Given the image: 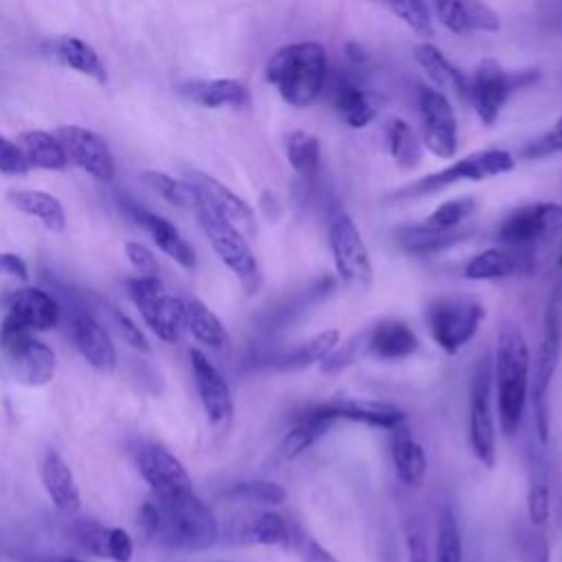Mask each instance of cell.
I'll return each instance as SVG.
<instances>
[{"label":"cell","mask_w":562,"mask_h":562,"mask_svg":"<svg viewBox=\"0 0 562 562\" xmlns=\"http://www.w3.org/2000/svg\"><path fill=\"white\" fill-rule=\"evenodd\" d=\"M531 358L527 340L516 323H503L496 338L492 382L496 389V411L503 435L512 437L522 424L531 386Z\"/></svg>","instance_id":"obj_1"},{"label":"cell","mask_w":562,"mask_h":562,"mask_svg":"<svg viewBox=\"0 0 562 562\" xmlns=\"http://www.w3.org/2000/svg\"><path fill=\"white\" fill-rule=\"evenodd\" d=\"M266 81L288 105L299 110L314 105L327 81L325 46L303 40L277 48L266 64Z\"/></svg>","instance_id":"obj_2"},{"label":"cell","mask_w":562,"mask_h":562,"mask_svg":"<svg viewBox=\"0 0 562 562\" xmlns=\"http://www.w3.org/2000/svg\"><path fill=\"white\" fill-rule=\"evenodd\" d=\"M158 509L156 538L176 551H204L217 540V520L195 492L154 496Z\"/></svg>","instance_id":"obj_3"},{"label":"cell","mask_w":562,"mask_h":562,"mask_svg":"<svg viewBox=\"0 0 562 562\" xmlns=\"http://www.w3.org/2000/svg\"><path fill=\"white\" fill-rule=\"evenodd\" d=\"M562 356V270L555 277L540 327V340L536 351V369H533V413H536V430L542 443L549 439V386L553 382L558 362Z\"/></svg>","instance_id":"obj_4"},{"label":"cell","mask_w":562,"mask_h":562,"mask_svg":"<svg viewBox=\"0 0 562 562\" xmlns=\"http://www.w3.org/2000/svg\"><path fill=\"white\" fill-rule=\"evenodd\" d=\"M538 68H522V70H507L496 59H481L470 77H468V101L472 103L476 116L492 125L501 116L509 97L525 86L538 81Z\"/></svg>","instance_id":"obj_5"},{"label":"cell","mask_w":562,"mask_h":562,"mask_svg":"<svg viewBox=\"0 0 562 562\" xmlns=\"http://www.w3.org/2000/svg\"><path fill=\"white\" fill-rule=\"evenodd\" d=\"M0 351L11 375L29 386H42L53 380L55 373V351L33 338L31 329L11 318L9 314L0 323Z\"/></svg>","instance_id":"obj_6"},{"label":"cell","mask_w":562,"mask_h":562,"mask_svg":"<svg viewBox=\"0 0 562 562\" xmlns=\"http://www.w3.org/2000/svg\"><path fill=\"white\" fill-rule=\"evenodd\" d=\"M485 307L472 296H437L426 305V325L443 353H459L479 331Z\"/></svg>","instance_id":"obj_7"},{"label":"cell","mask_w":562,"mask_h":562,"mask_svg":"<svg viewBox=\"0 0 562 562\" xmlns=\"http://www.w3.org/2000/svg\"><path fill=\"white\" fill-rule=\"evenodd\" d=\"M512 169H514V156L509 151L479 149V151H472V154L450 162L448 167H443L439 171L422 176L419 180L400 189L397 193L408 195V198H419V195H428V193L441 191V189L459 184V182H481V180H487L494 176H503Z\"/></svg>","instance_id":"obj_8"},{"label":"cell","mask_w":562,"mask_h":562,"mask_svg":"<svg viewBox=\"0 0 562 562\" xmlns=\"http://www.w3.org/2000/svg\"><path fill=\"white\" fill-rule=\"evenodd\" d=\"M562 228V204L533 202L514 209L498 226V246L536 255V248Z\"/></svg>","instance_id":"obj_9"},{"label":"cell","mask_w":562,"mask_h":562,"mask_svg":"<svg viewBox=\"0 0 562 562\" xmlns=\"http://www.w3.org/2000/svg\"><path fill=\"white\" fill-rule=\"evenodd\" d=\"M492 360L483 356L476 360L470 380V404H468V439L474 457L494 468L496 463V426L492 413Z\"/></svg>","instance_id":"obj_10"},{"label":"cell","mask_w":562,"mask_h":562,"mask_svg":"<svg viewBox=\"0 0 562 562\" xmlns=\"http://www.w3.org/2000/svg\"><path fill=\"white\" fill-rule=\"evenodd\" d=\"M195 213H198V220H200L204 235L211 241L215 255L241 281V285L248 292H255L259 288L261 274H259L257 257L252 255L246 237L235 226H231L226 220H222L217 213H213L209 206H204L202 202L198 204Z\"/></svg>","instance_id":"obj_11"},{"label":"cell","mask_w":562,"mask_h":562,"mask_svg":"<svg viewBox=\"0 0 562 562\" xmlns=\"http://www.w3.org/2000/svg\"><path fill=\"white\" fill-rule=\"evenodd\" d=\"M127 292L149 329L165 342H176L184 329V301L169 294L158 277L127 279Z\"/></svg>","instance_id":"obj_12"},{"label":"cell","mask_w":562,"mask_h":562,"mask_svg":"<svg viewBox=\"0 0 562 562\" xmlns=\"http://www.w3.org/2000/svg\"><path fill=\"white\" fill-rule=\"evenodd\" d=\"M417 112L424 147L437 158H452L459 149V123L448 97L437 88L419 83Z\"/></svg>","instance_id":"obj_13"},{"label":"cell","mask_w":562,"mask_h":562,"mask_svg":"<svg viewBox=\"0 0 562 562\" xmlns=\"http://www.w3.org/2000/svg\"><path fill=\"white\" fill-rule=\"evenodd\" d=\"M327 239L338 277L349 285H369L373 281L371 257L356 222L345 211L331 217Z\"/></svg>","instance_id":"obj_14"},{"label":"cell","mask_w":562,"mask_h":562,"mask_svg":"<svg viewBox=\"0 0 562 562\" xmlns=\"http://www.w3.org/2000/svg\"><path fill=\"white\" fill-rule=\"evenodd\" d=\"M316 415L329 419L331 424L336 422H353L371 428H384L393 430L400 424H404L406 413L382 400H369V397H334L327 402H318L310 406Z\"/></svg>","instance_id":"obj_15"},{"label":"cell","mask_w":562,"mask_h":562,"mask_svg":"<svg viewBox=\"0 0 562 562\" xmlns=\"http://www.w3.org/2000/svg\"><path fill=\"white\" fill-rule=\"evenodd\" d=\"M68 165H75L97 180H112L114 160L108 143L92 130L79 125H64L55 132Z\"/></svg>","instance_id":"obj_16"},{"label":"cell","mask_w":562,"mask_h":562,"mask_svg":"<svg viewBox=\"0 0 562 562\" xmlns=\"http://www.w3.org/2000/svg\"><path fill=\"white\" fill-rule=\"evenodd\" d=\"M136 465L143 479L149 483L154 496H176L193 492L189 472L184 465L160 443H145L136 452Z\"/></svg>","instance_id":"obj_17"},{"label":"cell","mask_w":562,"mask_h":562,"mask_svg":"<svg viewBox=\"0 0 562 562\" xmlns=\"http://www.w3.org/2000/svg\"><path fill=\"white\" fill-rule=\"evenodd\" d=\"M189 180L195 184L200 202L217 213L222 220H226L231 226H235L244 237L257 233V220L252 209L235 191L202 171H191Z\"/></svg>","instance_id":"obj_18"},{"label":"cell","mask_w":562,"mask_h":562,"mask_svg":"<svg viewBox=\"0 0 562 562\" xmlns=\"http://www.w3.org/2000/svg\"><path fill=\"white\" fill-rule=\"evenodd\" d=\"M189 358H191L195 391L206 413V419L217 428L226 426L233 419V397H231L228 382L202 351L193 349Z\"/></svg>","instance_id":"obj_19"},{"label":"cell","mask_w":562,"mask_h":562,"mask_svg":"<svg viewBox=\"0 0 562 562\" xmlns=\"http://www.w3.org/2000/svg\"><path fill=\"white\" fill-rule=\"evenodd\" d=\"M362 334V351L378 360H402L419 349L417 334L397 318H384Z\"/></svg>","instance_id":"obj_20"},{"label":"cell","mask_w":562,"mask_h":562,"mask_svg":"<svg viewBox=\"0 0 562 562\" xmlns=\"http://www.w3.org/2000/svg\"><path fill=\"white\" fill-rule=\"evenodd\" d=\"M536 255L518 252L505 246H492L487 250L476 252L463 266L465 279L472 281H490V279H507L514 274H525L533 270Z\"/></svg>","instance_id":"obj_21"},{"label":"cell","mask_w":562,"mask_h":562,"mask_svg":"<svg viewBox=\"0 0 562 562\" xmlns=\"http://www.w3.org/2000/svg\"><path fill=\"white\" fill-rule=\"evenodd\" d=\"M430 11L452 33H496L501 29V15L485 2L443 0L432 2Z\"/></svg>","instance_id":"obj_22"},{"label":"cell","mask_w":562,"mask_h":562,"mask_svg":"<svg viewBox=\"0 0 562 562\" xmlns=\"http://www.w3.org/2000/svg\"><path fill=\"white\" fill-rule=\"evenodd\" d=\"M331 103L340 119L353 130L367 127L378 114V105L371 99L369 90L349 72L338 75V79L334 81Z\"/></svg>","instance_id":"obj_23"},{"label":"cell","mask_w":562,"mask_h":562,"mask_svg":"<svg viewBox=\"0 0 562 562\" xmlns=\"http://www.w3.org/2000/svg\"><path fill=\"white\" fill-rule=\"evenodd\" d=\"M7 314L31 331H46L57 325L59 307L48 292H44L42 288L26 285L11 296Z\"/></svg>","instance_id":"obj_24"},{"label":"cell","mask_w":562,"mask_h":562,"mask_svg":"<svg viewBox=\"0 0 562 562\" xmlns=\"http://www.w3.org/2000/svg\"><path fill=\"white\" fill-rule=\"evenodd\" d=\"M389 450H391V461L397 479L406 487H419L428 470V459L422 443L413 437L406 424H400L397 428L391 430Z\"/></svg>","instance_id":"obj_25"},{"label":"cell","mask_w":562,"mask_h":562,"mask_svg":"<svg viewBox=\"0 0 562 562\" xmlns=\"http://www.w3.org/2000/svg\"><path fill=\"white\" fill-rule=\"evenodd\" d=\"M180 92L202 108H244L250 101L246 83L239 79H195L180 86Z\"/></svg>","instance_id":"obj_26"},{"label":"cell","mask_w":562,"mask_h":562,"mask_svg":"<svg viewBox=\"0 0 562 562\" xmlns=\"http://www.w3.org/2000/svg\"><path fill=\"white\" fill-rule=\"evenodd\" d=\"M470 233H472L470 226L446 231V228L428 226L422 220L417 224L400 226L397 233H395V241L402 250H406L411 255H428V252H437V250H443V248H452L454 244L463 241Z\"/></svg>","instance_id":"obj_27"},{"label":"cell","mask_w":562,"mask_h":562,"mask_svg":"<svg viewBox=\"0 0 562 562\" xmlns=\"http://www.w3.org/2000/svg\"><path fill=\"white\" fill-rule=\"evenodd\" d=\"M132 215L149 233L154 244L167 257H171L182 268H189V270L195 268V250L191 248V244L178 233V228L169 220H165L162 215H156L151 211H145V209H134Z\"/></svg>","instance_id":"obj_28"},{"label":"cell","mask_w":562,"mask_h":562,"mask_svg":"<svg viewBox=\"0 0 562 562\" xmlns=\"http://www.w3.org/2000/svg\"><path fill=\"white\" fill-rule=\"evenodd\" d=\"M72 334L81 356L99 371H112L116 364V349L110 334L88 314H77Z\"/></svg>","instance_id":"obj_29"},{"label":"cell","mask_w":562,"mask_h":562,"mask_svg":"<svg viewBox=\"0 0 562 562\" xmlns=\"http://www.w3.org/2000/svg\"><path fill=\"white\" fill-rule=\"evenodd\" d=\"M338 342H340L338 329H325V331H318L316 336H312L305 342H299V345H292L283 351L272 353L266 360V364L274 367V369H281V371H301L310 364H316V362L321 364L336 349Z\"/></svg>","instance_id":"obj_30"},{"label":"cell","mask_w":562,"mask_h":562,"mask_svg":"<svg viewBox=\"0 0 562 562\" xmlns=\"http://www.w3.org/2000/svg\"><path fill=\"white\" fill-rule=\"evenodd\" d=\"M40 476L48 498L57 509L66 514H75L81 507V496H79V487L75 483L72 470L57 452H46V457L42 459Z\"/></svg>","instance_id":"obj_31"},{"label":"cell","mask_w":562,"mask_h":562,"mask_svg":"<svg viewBox=\"0 0 562 562\" xmlns=\"http://www.w3.org/2000/svg\"><path fill=\"white\" fill-rule=\"evenodd\" d=\"M415 59L439 88H446V90L459 94L461 99L468 97V77L435 44H430V42L417 44Z\"/></svg>","instance_id":"obj_32"},{"label":"cell","mask_w":562,"mask_h":562,"mask_svg":"<svg viewBox=\"0 0 562 562\" xmlns=\"http://www.w3.org/2000/svg\"><path fill=\"white\" fill-rule=\"evenodd\" d=\"M288 536V518L279 512L261 509L241 520L237 529V542L261 544V547H283Z\"/></svg>","instance_id":"obj_33"},{"label":"cell","mask_w":562,"mask_h":562,"mask_svg":"<svg viewBox=\"0 0 562 562\" xmlns=\"http://www.w3.org/2000/svg\"><path fill=\"white\" fill-rule=\"evenodd\" d=\"M18 147L31 167L40 169H64L68 165L64 149L55 134H48L44 130H26L18 136Z\"/></svg>","instance_id":"obj_34"},{"label":"cell","mask_w":562,"mask_h":562,"mask_svg":"<svg viewBox=\"0 0 562 562\" xmlns=\"http://www.w3.org/2000/svg\"><path fill=\"white\" fill-rule=\"evenodd\" d=\"M184 327L193 334L198 342L209 349H224L228 345V334L222 321L215 316L211 307H206L200 299L184 301Z\"/></svg>","instance_id":"obj_35"},{"label":"cell","mask_w":562,"mask_h":562,"mask_svg":"<svg viewBox=\"0 0 562 562\" xmlns=\"http://www.w3.org/2000/svg\"><path fill=\"white\" fill-rule=\"evenodd\" d=\"M334 424L321 415H316L310 406L299 413L294 419V426L283 435L281 439V454L285 459H294L303 454L307 448H312L321 437L329 432Z\"/></svg>","instance_id":"obj_36"},{"label":"cell","mask_w":562,"mask_h":562,"mask_svg":"<svg viewBox=\"0 0 562 562\" xmlns=\"http://www.w3.org/2000/svg\"><path fill=\"white\" fill-rule=\"evenodd\" d=\"M9 202L24 215L42 222L48 231H64L66 226V211L61 202L46 191H11Z\"/></svg>","instance_id":"obj_37"},{"label":"cell","mask_w":562,"mask_h":562,"mask_svg":"<svg viewBox=\"0 0 562 562\" xmlns=\"http://www.w3.org/2000/svg\"><path fill=\"white\" fill-rule=\"evenodd\" d=\"M57 57L72 70L92 77L99 83H105L108 72L105 66L99 57V53L83 40L72 37V35H64L57 40Z\"/></svg>","instance_id":"obj_38"},{"label":"cell","mask_w":562,"mask_h":562,"mask_svg":"<svg viewBox=\"0 0 562 562\" xmlns=\"http://www.w3.org/2000/svg\"><path fill=\"white\" fill-rule=\"evenodd\" d=\"M285 158L301 178H314L321 167V143L305 130H292L285 136Z\"/></svg>","instance_id":"obj_39"},{"label":"cell","mask_w":562,"mask_h":562,"mask_svg":"<svg viewBox=\"0 0 562 562\" xmlns=\"http://www.w3.org/2000/svg\"><path fill=\"white\" fill-rule=\"evenodd\" d=\"M386 145L400 169H415L422 162V143L404 119H393L389 123Z\"/></svg>","instance_id":"obj_40"},{"label":"cell","mask_w":562,"mask_h":562,"mask_svg":"<svg viewBox=\"0 0 562 562\" xmlns=\"http://www.w3.org/2000/svg\"><path fill=\"white\" fill-rule=\"evenodd\" d=\"M226 498L237 501V503H248V505H261V507H277L283 505L288 498V492L274 483V481H266V479H255V481H239L235 485H231L224 492Z\"/></svg>","instance_id":"obj_41"},{"label":"cell","mask_w":562,"mask_h":562,"mask_svg":"<svg viewBox=\"0 0 562 562\" xmlns=\"http://www.w3.org/2000/svg\"><path fill=\"white\" fill-rule=\"evenodd\" d=\"M145 180L165 198L169 200L171 204L176 206H182V209H198L200 204V193L195 189V184L187 178H173L169 173H162V171H147L145 173Z\"/></svg>","instance_id":"obj_42"},{"label":"cell","mask_w":562,"mask_h":562,"mask_svg":"<svg viewBox=\"0 0 562 562\" xmlns=\"http://www.w3.org/2000/svg\"><path fill=\"white\" fill-rule=\"evenodd\" d=\"M527 514L533 527H542L549 520V474L540 461H533L529 472Z\"/></svg>","instance_id":"obj_43"},{"label":"cell","mask_w":562,"mask_h":562,"mask_svg":"<svg viewBox=\"0 0 562 562\" xmlns=\"http://www.w3.org/2000/svg\"><path fill=\"white\" fill-rule=\"evenodd\" d=\"M476 211V200L472 195H459L441 202L424 222L435 228H463L468 226V220Z\"/></svg>","instance_id":"obj_44"},{"label":"cell","mask_w":562,"mask_h":562,"mask_svg":"<svg viewBox=\"0 0 562 562\" xmlns=\"http://www.w3.org/2000/svg\"><path fill=\"white\" fill-rule=\"evenodd\" d=\"M283 549L296 555L301 562H338L331 551H327L316 538H312L294 520H288V536H285Z\"/></svg>","instance_id":"obj_45"},{"label":"cell","mask_w":562,"mask_h":562,"mask_svg":"<svg viewBox=\"0 0 562 562\" xmlns=\"http://www.w3.org/2000/svg\"><path fill=\"white\" fill-rule=\"evenodd\" d=\"M435 562H463L461 531L452 509H443L441 514L435 544Z\"/></svg>","instance_id":"obj_46"},{"label":"cell","mask_w":562,"mask_h":562,"mask_svg":"<svg viewBox=\"0 0 562 562\" xmlns=\"http://www.w3.org/2000/svg\"><path fill=\"white\" fill-rule=\"evenodd\" d=\"M384 7L393 15H397L419 37H430L432 35V11H430V4L417 2V0H404V2H386Z\"/></svg>","instance_id":"obj_47"},{"label":"cell","mask_w":562,"mask_h":562,"mask_svg":"<svg viewBox=\"0 0 562 562\" xmlns=\"http://www.w3.org/2000/svg\"><path fill=\"white\" fill-rule=\"evenodd\" d=\"M562 151V116L553 123V127L544 130L542 134H538L536 138H529L522 147H520V156L527 160H536V158H544L551 154H560Z\"/></svg>","instance_id":"obj_48"},{"label":"cell","mask_w":562,"mask_h":562,"mask_svg":"<svg viewBox=\"0 0 562 562\" xmlns=\"http://www.w3.org/2000/svg\"><path fill=\"white\" fill-rule=\"evenodd\" d=\"M362 342H364V334H356L349 340H345L340 347L336 345V349L321 362L323 371L338 373V371L347 369L362 353Z\"/></svg>","instance_id":"obj_49"},{"label":"cell","mask_w":562,"mask_h":562,"mask_svg":"<svg viewBox=\"0 0 562 562\" xmlns=\"http://www.w3.org/2000/svg\"><path fill=\"white\" fill-rule=\"evenodd\" d=\"M406 555L408 562H430V544L426 538V529L417 520L406 522Z\"/></svg>","instance_id":"obj_50"},{"label":"cell","mask_w":562,"mask_h":562,"mask_svg":"<svg viewBox=\"0 0 562 562\" xmlns=\"http://www.w3.org/2000/svg\"><path fill=\"white\" fill-rule=\"evenodd\" d=\"M75 533H77L79 544H81L86 551H90V553L97 555V558H108V553H105L108 529H105V527H101V525H97V522H81V525H77Z\"/></svg>","instance_id":"obj_51"},{"label":"cell","mask_w":562,"mask_h":562,"mask_svg":"<svg viewBox=\"0 0 562 562\" xmlns=\"http://www.w3.org/2000/svg\"><path fill=\"white\" fill-rule=\"evenodd\" d=\"M0 171L9 176H22L29 171V165L18 147V143L9 140L0 134Z\"/></svg>","instance_id":"obj_52"},{"label":"cell","mask_w":562,"mask_h":562,"mask_svg":"<svg viewBox=\"0 0 562 562\" xmlns=\"http://www.w3.org/2000/svg\"><path fill=\"white\" fill-rule=\"evenodd\" d=\"M105 553L110 560L114 562H130L132 553H134V542L130 538V533L121 527H112L108 529V538H105Z\"/></svg>","instance_id":"obj_53"},{"label":"cell","mask_w":562,"mask_h":562,"mask_svg":"<svg viewBox=\"0 0 562 562\" xmlns=\"http://www.w3.org/2000/svg\"><path fill=\"white\" fill-rule=\"evenodd\" d=\"M551 553H549V542L544 540L542 533H538L536 529H529L522 533L520 540V560L522 562H549Z\"/></svg>","instance_id":"obj_54"},{"label":"cell","mask_w":562,"mask_h":562,"mask_svg":"<svg viewBox=\"0 0 562 562\" xmlns=\"http://www.w3.org/2000/svg\"><path fill=\"white\" fill-rule=\"evenodd\" d=\"M114 318H116V325H119V329H121L123 340H125L132 349L143 351V353H149V351H151L149 340L145 338V334L140 331V327H138L127 314H123L121 310H114Z\"/></svg>","instance_id":"obj_55"},{"label":"cell","mask_w":562,"mask_h":562,"mask_svg":"<svg viewBox=\"0 0 562 562\" xmlns=\"http://www.w3.org/2000/svg\"><path fill=\"white\" fill-rule=\"evenodd\" d=\"M125 255H127V259L134 263V268L140 272V277H156V274H158V263H156L151 250L145 248L143 244H138V241H127Z\"/></svg>","instance_id":"obj_56"},{"label":"cell","mask_w":562,"mask_h":562,"mask_svg":"<svg viewBox=\"0 0 562 562\" xmlns=\"http://www.w3.org/2000/svg\"><path fill=\"white\" fill-rule=\"evenodd\" d=\"M0 274L13 277L18 281H26L29 279L26 263L22 261V257L11 255V252H0Z\"/></svg>","instance_id":"obj_57"},{"label":"cell","mask_w":562,"mask_h":562,"mask_svg":"<svg viewBox=\"0 0 562 562\" xmlns=\"http://www.w3.org/2000/svg\"><path fill=\"white\" fill-rule=\"evenodd\" d=\"M138 525L143 529V533L147 538H156V529H158V509L154 505V501H145L140 505V512H138Z\"/></svg>","instance_id":"obj_58"},{"label":"cell","mask_w":562,"mask_h":562,"mask_svg":"<svg viewBox=\"0 0 562 562\" xmlns=\"http://www.w3.org/2000/svg\"><path fill=\"white\" fill-rule=\"evenodd\" d=\"M61 562H81V560H77V558H64Z\"/></svg>","instance_id":"obj_59"}]
</instances>
